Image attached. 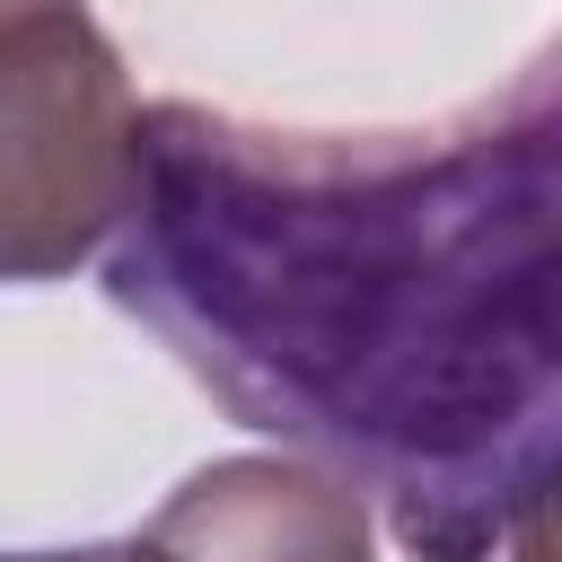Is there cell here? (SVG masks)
I'll list each match as a JSON object with an SVG mask.
<instances>
[{
	"mask_svg": "<svg viewBox=\"0 0 562 562\" xmlns=\"http://www.w3.org/2000/svg\"><path fill=\"white\" fill-rule=\"evenodd\" d=\"M105 299L413 562H483L562 474V26L413 132L149 105Z\"/></svg>",
	"mask_w": 562,
	"mask_h": 562,
	"instance_id": "6da1fadb",
	"label": "cell"
},
{
	"mask_svg": "<svg viewBox=\"0 0 562 562\" xmlns=\"http://www.w3.org/2000/svg\"><path fill=\"white\" fill-rule=\"evenodd\" d=\"M149 105L88 9L0 18V290L97 263L140 193Z\"/></svg>",
	"mask_w": 562,
	"mask_h": 562,
	"instance_id": "7a4b0ae2",
	"label": "cell"
},
{
	"mask_svg": "<svg viewBox=\"0 0 562 562\" xmlns=\"http://www.w3.org/2000/svg\"><path fill=\"white\" fill-rule=\"evenodd\" d=\"M149 562H378L369 492L299 448L193 465L140 527Z\"/></svg>",
	"mask_w": 562,
	"mask_h": 562,
	"instance_id": "3957f363",
	"label": "cell"
},
{
	"mask_svg": "<svg viewBox=\"0 0 562 562\" xmlns=\"http://www.w3.org/2000/svg\"><path fill=\"white\" fill-rule=\"evenodd\" d=\"M501 544H509V562H562V474L518 501V518H509Z\"/></svg>",
	"mask_w": 562,
	"mask_h": 562,
	"instance_id": "277c9868",
	"label": "cell"
},
{
	"mask_svg": "<svg viewBox=\"0 0 562 562\" xmlns=\"http://www.w3.org/2000/svg\"><path fill=\"white\" fill-rule=\"evenodd\" d=\"M0 562H149V553L140 536H123V544H61V553H0Z\"/></svg>",
	"mask_w": 562,
	"mask_h": 562,
	"instance_id": "5b68a950",
	"label": "cell"
},
{
	"mask_svg": "<svg viewBox=\"0 0 562 562\" xmlns=\"http://www.w3.org/2000/svg\"><path fill=\"white\" fill-rule=\"evenodd\" d=\"M35 9H88V0H0V18H35Z\"/></svg>",
	"mask_w": 562,
	"mask_h": 562,
	"instance_id": "8992f818",
	"label": "cell"
}]
</instances>
